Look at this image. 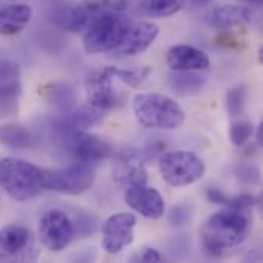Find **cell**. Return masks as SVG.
<instances>
[{
  "label": "cell",
  "mask_w": 263,
  "mask_h": 263,
  "mask_svg": "<svg viewBox=\"0 0 263 263\" xmlns=\"http://www.w3.org/2000/svg\"><path fill=\"white\" fill-rule=\"evenodd\" d=\"M251 233V217L243 210H227L211 216L200 230V239L210 256L239 247Z\"/></svg>",
  "instance_id": "obj_1"
},
{
  "label": "cell",
  "mask_w": 263,
  "mask_h": 263,
  "mask_svg": "<svg viewBox=\"0 0 263 263\" xmlns=\"http://www.w3.org/2000/svg\"><path fill=\"white\" fill-rule=\"evenodd\" d=\"M133 112L146 129L174 131L185 122L182 106L171 97L156 92L137 94L133 100Z\"/></svg>",
  "instance_id": "obj_2"
},
{
  "label": "cell",
  "mask_w": 263,
  "mask_h": 263,
  "mask_svg": "<svg viewBox=\"0 0 263 263\" xmlns=\"http://www.w3.org/2000/svg\"><path fill=\"white\" fill-rule=\"evenodd\" d=\"M42 173L43 170L31 162L6 157L0 160V186L11 199L26 202L43 190Z\"/></svg>",
  "instance_id": "obj_3"
},
{
  "label": "cell",
  "mask_w": 263,
  "mask_h": 263,
  "mask_svg": "<svg viewBox=\"0 0 263 263\" xmlns=\"http://www.w3.org/2000/svg\"><path fill=\"white\" fill-rule=\"evenodd\" d=\"M131 28V20L122 12L96 14L85 29L83 48L88 54H100L117 49Z\"/></svg>",
  "instance_id": "obj_4"
},
{
  "label": "cell",
  "mask_w": 263,
  "mask_h": 263,
  "mask_svg": "<svg viewBox=\"0 0 263 263\" xmlns=\"http://www.w3.org/2000/svg\"><path fill=\"white\" fill-rule=\"evenodd\" d=\"M159 171L166 185L182 188L199 182L205 176L206 168L197 154L190 151H173L160 157Z\"/></svg>",
  "instance_id": "obj_5"
},
{
  "label": "cell",
  "mask_w": 263,
  "mask_h": 263,
  "mask_svg": "<svg viewBox=\"0 0 263 263\" xmlns=\"http://www.w3.org/2000/svg\"><path fill=\"white\" fill-rule=\"evenodd\" d=\"M96 173L91 165L77 162L66 168L43 170L42 183L43 190L55 191L68 196H80L89 191L94 185Z\"/></svg>",
  "instance_id": "obj_6"
},
{
  "label": "cell",
  "mask_w": 263,
  "mask_h": 263,
  "mask_svg": "<svg viewBox=\"0 0 263 263\" xmlns=\"http://www.w3.org/2000/svg\"><path fill=\"white\" fill-rule=\"evenodd\" d=\"M39 237L43 247L49 251H63L76 237L74 225L69 214L62 210L45 211L39 222Z\"/></svg>",
  "instance_id": "obj_7"
},
{
  "label": "cell",
  "mask_w": 263,
  "mask_h": 263,
  "mask_svg": "<svg viewBox=\"0 0 263 263\" xmlns=\"http://www.w3.org/2000/svg\"><path fill=\"white\" fill-rule=\"evenodd\" d=\"M37 257L32 234L22 225H6L0 230V262H25Z\"/></svg>",
  "instance_id": "obj_8"
},
{
  "label": "cell",
  "mask_w": 263,
  "mask_h": 263,
  "mask_svg": "<svg viewBox=\"0 0 263 263\" xmlns=\"http://www.w3.org/2000/svg\"><path fill=\"white\" fill-rule=\"evenodd\" d=\"M146 162L148 160L143 151L136 148H125L116 156L112 179L122 186L145 185L148 182Z\"/></svg>",
  "instance_id": "obj_9"
},
{
  "label": "cell",
  "mask_w": 263,
  "mask_h": 263,
  "mask_svg": "<svg viewBox=\"0 0 263 263\" xmlns=\"http://www.w3.org/2000/svg\"><path fill=\"white\" fill-rule=\"evenodd\" d=\"M136 216L131 213H117L108 217L102 227V248L108 254H119L134 240Z\"/></svg>",
  "instance_id": "obj_10"
},
{
  "label": "cell",
  "mask_w": 263,
  "mask_h": 263,
  "mask_svg": "<svg viewBox=\"0 0 263 263\" xmlns=\"http://www.w3.org/2000/svg\"><path fill=\"white\" fill-rule=\"evenodd\" d=\"M125 202L133 211L151 220H157L165 214L163 197L157 190L146 186V183L128 186L125 191Z\"/></svg>",
  "instance_id": "obj_11"
},
{
  "label": "cell",
  "mask_w": 263,
  "mask_h": 263,
  "mask_svg": "<svg viewBox=\"0 0 263 263\" xmlns=\"http://www.w3.org/2000/svg\"><path fill=\"white\" fill-rule=\"evenodd\" d=\"M112 76L108 68L91 72L85 80L86 103L108 112L116 106V94L112 88Z\"/></svg>",
  "instance_id": "obj_12"
},
{
  "label": "cell",
  "mask_w": 263,
  "mask_h": 263,
  "mask_svg": "<svg viewBox=\"0 0 263 263\" xmlns=\"http://www.w3.org/2000/svg\"><path fill=\"white\" fill-rule=\"evenodd\" d=\"M166 63L173 71H203L210 68V57L191 45H176L166 54Z\"/></svg>",
  "instance_id": "obj_13"
},
{
  "label": "cell",
  "mask_w": 263,
  "mask_h": 263,
  "mask_svg": "<svg viewBox=\"0 0 263 263\" xmlns=\"http://www.w3.org/2000/svg\"><path fill=\"white\" fill-rule=\"evenodd\" d=\"M253 12L243 5H222L213 8L205 20L210 26L227 31L231 28H239L251 22Z\"/></svg>",
  "instance_id": "obj_14"
},
{
  "label": "cell",
  "mask_w": 263,
  "mask_h": 263,
  "mask_svg": "<svg viewBox=\"0 0 263 263\" xmlns=\"http://www.w3.org/2000/svg\"><path fill=\"white\" fill-rule=\"evenodd\" d=\"M159 26L149 22H140L136 26H131L122 45L117 48L123 55H139L145 52L157 39Z\"/></svg>",
  "instance_id": "obj_15"
},
{
  "label": "cell",
  "mask_w": 263,
  "mask_h": 263,
  "mask_svg": "<svg viewBox=\"0 0 263 263\" xmlns=\"http://www.w3.org/2000/svg\"><path fill=\"white\" fill-rule=\"evenodd\" d=\"M32 18V8L25 3H9L0 8V35L20 32Z\"/></svg>",
  "instance_id": "obj_16"
},
{
  "label": "cell",
  "mask_w": 263,
  "mask_h": 263,
  "mask_svg": "<svg viewBox=\"0 0 263 263\" xmlns=\"http://www.w3.org/2000/svg\"><path fill=\"white\" fill-rule=\"evenodd\" d=\"M0 143L11 149H34L37 146L35 136L22 125H0Z\"/></svg>",
  "instance_id": "obj_17"
},
{
  "label": "cell",
  "mask_w": 263,
  "mask_h": 263,
  "mask_svg": "<svg viewBox=\"0 0 263 263\" xmlns=\"http://www.w3.org/2000/svg\"><path fill=\"white\" fill-rule=\"evenodd\" d=\"M205 83L206 79L197 74V71H174L168 79L170 88L179 96L197 94L202 91Z\"/></svg>",
  "instance_id": "obj_18"
},
{
  "label": "cell",
  "mask_w": 263,
  "mask_h": 263,
  "mask_svg": "<svg viewBox=\"0 0 263 263\" xmlns=\"http://www.w3.org/2000/svg\"><path fill=\"white\" fill-rule=\"evenodd\" d=\"M105 117H106L105 111L85 103L79 109L69 112V116L65 119V123L69 125L76 131H83V129H88V128H92V126L102 123Z\"/></svg>",
  "instance_id": "obj_19"
},
{
  "label": "cell",
  "mask_w": 263,
  "mask_h": 263,
  "mask_svg": "<svg viewBox=\"0 0 263 263\" xmlns=\"http://www.w3.org/2000/svg\"><path fill=\"white\" fill-rule=\"evenodd\" d=\"M22 97L20 80L0 83V119H8L17 114Z\"/></svg>",
  "instance_id": "obj_20"
},
{
  "label": "cell",
  "mask_w": 263,
  "mask_h": 263,
  "mask_svg": "<svg viewBox=\"0 0 263 263\" xmlns=\"http://www.w3.org/2000/svg\"><path fill=\"white\" fill-rule=\"evenodd\" d=\"M206 197L213 202V203H219L223 205L230 210H250L254 205L259 203V197L251 196V194H240V196H230L225 194L223 191L217 190V188H210L206 191Z\"/></svg>",
  "instance_id": "obj_21"
},
{
  "label": "cell",
  "mask_w": 263,
  "mask_h": 263,
  "mask_svg": "<svg viewBox=\"0 0 263 263\" xmlns=\"http://www.w3.org/2000/svg\"><path fill=\"white\" fill-rule=\"evenodd\" d=\"M96 17V14L92 11H89L83 3L80 6H74L71 8L63 18V28L69 32H82L85 31L89 23L92 22V18Z\"/></svg>",
  "instance_id": "obj_22"
},
{
  "label": "cell",
  "mask_w": 263,
  "mask_h": 263,
  "mask_svg": "<svg viewBox=\"0 0 263 263\" xmlns=\"http://www.w3.org/2000/svg\"><path fill=\"white\" fill-rule=\"evenodd\" d=\"M108 71L111 72V76L114 79H119L120 82H123L125 85H128L131 88H137L146 80V77L151 72V68L143 66V68L122 69V68H116V66H108Z\"/></svg>",
  "instance_id": "obj_23"
},
{
  "label": "cell",
  "mask_w": 263,
  "mask_h": 263,
  "mask_svg": "<svg viewBox=\"0 0 263 263\" xmlns=\"http://www.w3.org/2000/svg\"><path fill=\"white\" fill-rule=\"evenodd\" d=\"M71 220H72V225H74V231H76V236L83 239V237H88L91 234L96 233L97 230V219L88 213V211H82V210H76L71 216Z\"/></svg>",
  "instance_id": "obj_24"
},
{
  "label": "cell",
  "mask_w": 263,
  "mask_h": 263,
  "mask_svg": "<svg viewBox=\"0 0 263 263\" xmlns=\"http://www.w3.org/2000/svg\"><path fill=\"white\" fill-rule=\"evenodd\" d=\"M247 86L245 85H239L231 88L227 96H225V106L227 111L231 117H240L243 114L245 109V103H247Z\"/></svg>",
  "instance_id": "obj_25"
},
{
  "label": "cell",
  "mask_w": 263,
  "mask_h": 263,
  "mask_svg": "<svg viewBox=\"0 0 263 263\" xmlns=\"http://www.w3.org/2000/svg\"><path fill=\"white\" fill-rule=\"evenodd\" d=\"M253 133H254V128H253L250 120L237 119L230 126V140H231V143L234 146L240 148V146L248 143V140L251 139Z\"/></svg>",
  "instance_id": "obj_26"
},
{
  "label": "cell",
  "mask_w": 263,
  "mask_h": 263,
  "mask_svg": "<svg viewBox=\"0 0 263 263\" xmlns=\"http://www.w3.org/2000/svg\"><path fill=\"white\" fill-rule=\"evenodd\" d=\"M182 8V0H148L146 12L153 17H168Z\"/></svg>",
  "instance_id": "obj_27"
},
{
  "label": "cell",
  "mask_w": 263,
  "mask_h": 263,
  "mask_svg": "<svg viewBox=\"0 0 263 263\" xmlns=\"http://www.w3.org/2000/svg\"><path fill=\"white\" fill-rule=\"evenodd\" d=\"M83 5L94 14L102 12H123L129 0H83Z\"/></svg>",
  "instance_id": "obj_28"
},
{
  "label": "cell",
  "mask_w": 263,
  "mask_h": 263,
  "mask_svg": "<svg viewBox=\"0 0 263 263\" xmlns=\"http://www.w3.org/2000/svg\"><path fill=\"white\" fill-rule=\"evenodd\" d=\"M191 219V206L188 203H180L171 208L168 213V220L173 227H183Z\"/></svg>",
  "instance_id": "obj_29"
},
{
  "label": "cell",
  "mask_w": 263,
  "mask_h": 263,
  "mask_svg": "<svg viewBox=\"0 0 263 263\" xmlns=\"http://www.w3.org/2000/svg\"><path fill=\"white\" fill-rule=\"evenodd\" d=\"M236 174H237V179L242 183H247V185H256V183L260 182L259 170L256 166H253V165H248V163L239 165L237 170H236Z\"/></svg>",
  "instance_id": "obj_30"
},
{
  "label": "cell",
  "mask_w": 263,
  "mask_h": 263,
  "mask_svg": "<svg viewBox=\"0 0 263 263\" xmlns=\"http://www.w3.org/2000/svg\"><path fill=\"white\" fill-rule=\"evenodd\" d=\"M216 43L219 46H222V48H227V49H240V48H243L242 42L233 32H230L228 29L216 37Z\"/></svg>",
  "instance_id": "obj_31"
},
{
  "label": "cell",
  "mask_w": 263,
  "mask_h": 263,
  "mask_svg": "<svg viewBox=\"0 0 263 263\" xmlns=\"http://www.w3.org/2000/svg\"><path fill=\"white\" fill-rule=\"evenodd\" d=\"M131 260H136V262H143V263H149V262H162L163 260V256L154 250V248H143L139 254H136Z\"/></svg>",
  "instance_id": "obj_32"
},
{
  "label": "cell",
  "mask_w": 263,
  "mask_h": 263,
  "mask_svg": "<svg viewBox=\"0 0 263 263\" xmlns=\"http://www.w3.org/2000/svg\"><path fill=\"white\" fill-rule=\"evenodd\" d=\"M243 2H248V3H254V5H260L262 0H243Z\"/></svg>",
  "instance_id": "obj_33"
},
{
  "label": "cell",
  "mask_w": 263,
  "mask_h": 263,
  "mask_svg": "<svg viewBox=\"0 0 263 263\" xmlns=\"http://www.w3.org/2000/svg\"><path fill=\"white\" fill-rule=\"evenodd\" d=\"M9 2H12V0H0V5L3 6V3H9Z\"/></svg>",
  "instance_id": "obj_34"
},
{
  "label": "cell",
  "mask_w": 263,
  "mask_h": 263,
  "mask_svg": "<svg viewBox=\"0 0 263 263\" xmlns=\"http://www.w3.org/2000/svg\"><path fill=\"white\" fill-rule=\"evenodd\" d=\"M196 3H205V2H208V0H194Z\"/></svg>",
  "instance_id": "obj_35"
}]
</instances>
